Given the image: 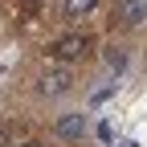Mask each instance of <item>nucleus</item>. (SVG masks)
<instances>
[{"label": "nucleus", "instance_id": "obj_7", "mask_svg": "<svg viewBox=\"0 0 147 147\" xmlns=\"http://www.w3.org/2000/svg\"><path fill=\"white\" fill-rule=\"evenodd\" d=\"M16 147H45L41 139H25V143H16Z\"/></svg>", "mask_w": 147, "mask_h": 147}, {"label": "nucleus", "instance_id": "obj_5", "mask_svg": "<svg viewBox=\"0 0 147 147\" xmlns=\"http://www.w3.org/2000/svg\"><path fill=\"white\" fill-rule=\"evenodd\" d=\"M94 8H98V0H61V21L78 25L82 16H90Z\"/></svg>", "mask_w": 147, "mask_h": 147}, {"label": "nucleus", "instance_id": "obj_3", "mask_svg": "<svg viewBox=\"0 0 147 147\" xmlns=\"http://www.w3.org/2000/svg\"><path fill=\"white\" fill-rule=\"evenodd\" d=\"M115 16H119V25H123V29L143 25V21H147V0H119Z\"/></svg>", "mask_w": 147, "mask_h": 147}, {"label": "nucleus", "instance_id": "obj_1", "mask_svg": "<svg viewBox=\"0 0 147 147\" xmlns=\"http://www.w3.org/2000/svg\"><path fill=\"white\" fill-rule=\"evenodd\" d=\"M86 49H90V37L86 33H65V37H57V41H49V61H78V57H86Z\"/></svg>", "mask_w": 147, "mask_h": 147}, {"label": "nucleus", "instance_id": "obj_2", "mask_svg": "<svg viewBox=\"0 0 147 147\" xmlns=\"http://www.w3.org/2000/svg\"><path fill=\"white\" fill-rule=\"evenodd\" d=\"M74 90V74L69 69H45L41 74V82H37V94L41 98H61Z\"/></svg>", "mask_w": 147, "mask_h": 147}, {"label": "nucleus", "instance_id": "obj_6", "mask_svg": "<svg viewBox=\"0 0 147 147\" xmlns=\"http://www.w3.org/2000/svg\"><path fill=\"white\" fill-rule=\"evenodd\" d=\"M123 61H127L123 49H106V65H110V69H123Z\"/></svg>", "mask_w": 147, "mask_h": 147}, {"label": "nucleus", "instance_id": "obj_8", "mask_svg": "<svg viewBox=\"0 0 147 147\" xmlns=\"http://www.w3.org/2000/svg\"><path fill=\"white\" fill-rule=\"evenodd\" d=\"M21 4H25V8H41L45 0H21Z\"/></svg>", "mask_w": 147, "mask_h": 147}, {"label": "nucleus", "instance_id": "obj_4", "mask_svg": "<svg viewBox=\"0 0 147 147\" xmlns=\"http://www.w3.org/2000/svg\"><path fill=\"white\" fill-rule=\"evenodd\" d=\"M53 131H57V139H82L86 135V115H65V119H57V127H53Z\"/></svg>", "mask_w": 147, "mask_h": 147}]
</instances>
